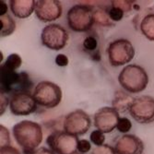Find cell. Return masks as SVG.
<instances>
[{"mask_svg": "<svg viewBox=\"0 0 154 154\" xmlns=\"http://www.w3.org/2000/svg\"><path fill=\"white\" fill-rule=\"evenodd\" d=\"M112 7H116L123 10L125 13H128L131 11L132 9V5L134 4L133 1H125V0H116V1L111 2Z\"/></svg>", "mask_w": 154, "mask_h": 154, "instance_id": "cell-24", "label": "cell"}, {"mask_svg": "<svg viewBox=\"0 0 154 154\" xmlns=\"http://www.w3.org/2000/svg\"><path fill=\"white\" fill-rule=\"evenodd\" d=\"M33 98L37 104L45 108L57 107L62 100V91L54 82L44 80L39 82L34 88Z\"/></svg>", "mask_w": 154, "mask_h": 154, "instance_id": "cell-5", "label": "cell"}, {"mask_svg": "<svg viewBox=\"0 0 154 154\" xmlns=\"http://www.w3.org/2000/svg\"><path fill=\"white\" fill-rule=\"evenodd\" d=\"M135 98L129 95L128 92L124 91H117L115 93V97L113 100V108H115L118 113H125L129 112V109L133 103Z\"/></svg>", "mask_w": 154, "mask_h": 154, "instance_id": "cell-16", "label": "cell"}, {"mask_svg": "<svg viewBox=\"0 0 154 154\" xmlns=\"http://www.w3.org/2000/svg\"><path fill=\"white\" fill-rule=\"evenodd\" d=\"M90 139H91V142L92 144H94L96 147H98V146L103 145L104 140H105V136H104V133L96 129V130H93L91 133Z\"/></svg>", "mask_w": 154, "mask_h": 154, "instance_id": "cell-22", "label": "cell"}, {"mask_svg": "<svg viewBox=\"0 0 154 154\" xmlns=\"http://www.w3.org/2000/svg\"><path fill=\"white\" fill-rule=\"evenodd\" d=\"M91 149V143L87 139H79L78 144V152L79 154H86Z\"/></svg>", "mask_w": 154, "mask_h": 154, "instance_id": "cell-28", "label": "cell"}, {"mask_svg": "<svg viewBox=\"0 0 154 154\" xmlns=\"http://www.w3.org/2000/svg\"><path fill=\"white\" fill-rule=\"evenodd\" d=\"M0 135H1V143H0V148L7 147L10 145V135L7 128H5L3 125H0Z\"/></svg>", "mask_w": 154, "mask_h": 154, "instance_id": "cell-27", "label": "cell"}, {"mask_svg": "<svg viewBox=\"0 0 154 154\" xmlns=\"http://www.w3.org/2000/svg\"><path fill=\"white\" fill-rule=\"evenodd\" d=\"M11 13L19 19L29 18L35 11V0H11L9 1Z\"/></svg>", "mask_w": 154, "mask_h": 154, "instance_id": "cell-15", "label": "cell"}, {"mask_svg": "<svg viewBox=\"0 0 154 154\" xmlns=\"http://www.w3.org/2000/svg\"><path fill=\"white\" fill-rule=\"evenodd\" d=\"M129 114L139 124L154 122V98L151 96H139L134 99L129 109Z\"/></svg>", "mask_w": 154, "mask_h": 154, "instance_id": "cell-9", "label": "cell"}, {"mask_svg": "<svg viewBox=\"0 0 154 154\" xmlns=\"http://www.w3.org/2000/svg\"><path fill=\"white\" fill-rule=\"evenodd\" d=\"M9 109L11 114L18 116H29L36 111L37 103L30 92H17L9 99Z\"/></svg>", "mask_w": 154, "mask_h": 154, "instance_id": "cell-11", "label": "cell"}, {"mask_svg": "<svg viewBox=\"0 0 154 154\" xmlns=\"http://www.w3.org/2000/svg\"><path fill=\"white\" fill-rule=\"evenodd\" d=\"M9 105V100H8V97L6 94H1V115L5 113L7 105Z\"/></svg>", "mask_w": 154, "mask_h": 154, "instance_id": "cell-31", "label": "cell"}, {"mask_svg": "<svg viewBox=\"0 0 154 154\" xmlns=\"http://www.w3.org/2000/svg\"><path fill=\"white\" fill-rule=\"evenodd\" d=\"M120 86L128 93L143 91L149 83V76L145 69L136 64L125 66L118 76Z\"/></svg>", "mask_w": 154, "mask_h": 154, "instance_id": "cell-2", "label": "cell"}, {"mask_svg": "<svg viewBox=\"0 0 154 154\" xmlns=\"http://www.w3.org/2000/svg\"><path fill=\"white\" fill-rule=\"evenodd\" d=\"M0 84L1 94H9L17 92H30L33 83L26 72L18 73L10 70L1 65L0 66Z\"/></svg>", "mask_w": 154, "mask_h": 154, "instance_id": "cell-3", "label": "cell"}, {"mask_svg": "<svg viewBox=\"0 0 154 154\" xmlns=\"http://www.w3.org/2000/svg\"><path fill=\"white\" fill-rule=\"evenodd\" d=\"M93 12H94L95 23L104 27L114 26L113 20L110 19L108 9L106 10L103 8H97L96 9H93Z\"/></svg>", "mask_w": 154, "mask_h": 154, "instance_id": "cell-19", "label": "cell"}, {"mask_svg": "<svg viewBox=\"0 0 154 154\" xmlns=\"http://www.w3.org/2000/svg\"><path fill=\"white\" fill-rule=\"evenodd\" d=\"M33 154H55L54 151H52L50 149H46V148H39L35 150V152Z\"/></svg>", "mask_w": 154, "mask_h": 154, "instance_id": "cell-32", "label": "cell"}, {"mask_svg": "<svg viewBox=\"0 0 154 154\" xmlns=\"http://www.w3.org/2000/svg\"><path fill=\"white\" fill-rule=\"evenodd\" d=\"M91 154H116V151L114 147L103 144L102 146L95 147Z\"/></svg>", "mask_w": 154, "mask_h": 154, "instance_id": "cell-25", "label": "cell"}, {"mask_svg": "<svg viewBox=\"0 0 154 154\" xmlns=\"http://www.w3.org/2000/svg\"><path fill=\"white\" fill-rule=\"evenodd\" d=\"M98 40L96 39L95 36H92V35H89L87 36L85 39H84L83 41V48L84 50H85L87 53H90V54H99V53H98Z\"/></svg>", "mask_w": 154, "mask_h": 154, "instance_id": "cell-21", "label": "cell"}, {"mask_svg": "<svg viewBox=\"0 0 154 154\" xmlns=\"http://www.w3.org/2000/svg\"><path fill=\"white\" fill-rule=\"evenodd\" d=\"M119 113L113 107H103L98 110L93 117L94 127L103 133H111L116 128Z\"/></svg>", "mask_w": 154, "mask_h": 154, "instance_id": "cell-12", "label": "cell"}, {"mask_svg": "<svg viewBox=\"0 0 154 154\" xmlns=\"http://www.w3.org/2000/svg\"><path fill=\"white\" fill-rule=\"evenodd\" d=\"M21 64L22 60L20 55L18 54H11L7 57L6 61L4 62V64H2V66L8 69H10V70L16 71L18 68L20 67Z\"/></svg>", "mask_w": 154, "mask_h": 154, "instance_id": "cell-20", "label": "cell"}, {"mask_svg": "<svg viewBox=\"0 0 154 154\" xmlns=\"http://www.w3.org/2000/svg\"><path fill=\"white\" fill-rule=\"evenodd\" d=\"M141 33L149 41L154 42V14L146 15L139 25Z\"/></svg>", "mask_w": 154, "mask_h": 154, "instance_id": "cell-17", "label": "cell"}, {"mask_svg": "<svg viewBox=\"0 0 154 154\" xmlns=\"http://www.w3.org/2000/svg\"><path fill=\"white\" fill-rule=\"evenodd\" d=\"M13 137L24 154H33L43 141L41 125L30 120H23L13 127Z\"/></svg>", "mask_w": 154, "mask_h": 154, "instance_id": "cell-1", "label": "cell"}, {"mask_svg": "<svg viewBox=\"0 0 154 154\" xmlns=\"http://www.w3.org/2000/svg\"><path fill=\"white\" fill-rule=\"evenodd\" d=\"M34 12L41 21H54L62 15V6L57 0H38Z\"/></svg>", "mask_w": 154, "mask_h": 154, "instance_id": "cell-13", "label": "cell"}, {"mask_svg": "<svg viewBox=\"0 0 154 154\" xmlns=\"http://www.w3.org/2000/svg\"><path fill=\"white\" fill-rule=\"evenodd\" d=\"M116 128H117V130L119 132L125 134V133H128V132H129L131 130V128H132V123L127 117H120Z\"/></svg>", "mask_w": 154, "mask_h": 154, "instance_id": "cell-23", "label": "cell"}, {"mask_svg": "<svg viewBox=\"0 0 154 154\" xmlns=\"http://www.w3.org/2000/svg\"><path fill=\"white\" fill-rule=\"evenodd\" d=\"M108 13H109L110 19L116 22L120 21L124 18V15H125V12L123 10H121L120 8H116V7H112V6L108 9Z\"/></svg>", "mask_w": 154, "mask_h": 154, "instance_id": "cell-26", "label": "cell"}, {"mask_svg": "<svg viewBox=\"0 0 154 154\" xmlns=\"http://www.w3.org/2000/svg\"><path fill=\"white\" fill-rule=\"evenodd\" d=\"M0 154H21V153L18 149L9 145L7 147L0 148Z\"/></svg>", "mask_w": 154, "mask_h": 154, "instance_id": "cell-30", "label": "cell"}, {"mask_svg": "<svg viewBox=\"0 0 154 154\" xmlns=\"http://www.w3.org/2000/svg\"><path fill=\"white\" fill-rule=\"evenodd\" d=\"M8 12V5L5 1H0V16L6 15Z\"/></svg>", "mask_w": 154, "mask_h": 154, "instance_id": "cell-33", "label": "cell"}, {"mask_svg": "<svg viewBox=\"0 0 154 154\" xmlns=\"http://www.w3.org/2000/svg\"><path fill=\"white\" fill-rule=\"evenodd\" d=\"M69 34L64 27L52 23L45 26L41 34L42 44L54 51L62 50L67 44Z\"/></svg>", "mask_w": 154, "mask_h": 154, "instance_id": "cell-8", "label": "cell"}, {"mask_svg": "<svg viewBox=\"0 0 154 154\" xmlns=\"http://www.w3.org/2000/svg\"><path fill=\"white\" fill-rule=\"evenodd\" d=\"M55 64L58 66H66L68 65V58L66 54H59L55 57Z\"/></svg>", "mask_w": 154, "mask_h": 154, "instance_id": "cell-29", "label": "cell"}, {"mask_svg": "<svg viewBox=\"0 0 154 154\" xmlns=\"http://www.w3.org/2000/svg\"><path fill=\"white\" fill-rule=\"evenodd\" d=\"M66 20L70 30L76 32H88L95 23L93 9L86 4H78L69 8Z\"/></svg>", "mask_w": 154, "mask_h": 154, "instance_id": "cell-4", "label": "cell"}, {"mask_svg": "<svg viewBox=\"0 0 154 154\" xmlns=\"http://www.w3.org/2000/svg\"><path fill=\"white\" fill-rule=\"evenodd\" d=\"M91 125V117L83 110L78 109L66 116L63 128L64 131L74 136L86 134Z\"/></svg>", "mask_w": 154, "mask_h": 154, "instance_id": "cell-10", "label": "cell"}, {"mask_svg": "<svg viewBox=\"0 0 154 154\" xmlns=\"http://www.w3.org/2000/svg\"><path fill=\"white\" fill-rule=\"evenodd\" d=\"M115 149L116 154H143L144 144L137 136L125 134L117 139Z\"/></svg>", "mask_w": 154, "mask_h": 154, "instance_id": "cell-14", "label": "cell"}, {"mask_svg": "<svg viewBox=\"0 0 154 154\" xmlns=\"http://www.w3.org/2000/svg\"><path fill=\"white\" fill-rule=\"evenodd\" d=\"M107 54L111 66H120L128 64L134 58L135 49L130 41L117 39L109 44Z\"/></svg>", "mask_w": 154, "mask_h": 154, "instance_id": "cell-6", "label": "cell"}, {"mask_svg": "<svg viewBox=\"0 0 154 154\" xmlns=\"http://www.w3.org/2000/svg\"><path fill=\"white\" fill-rule=\"evenodd\" d=\"M0 35L1 37H7L12 34L16 30V22L9 14H6L4 16H0Z\"/></svg>", "mask_w": 154, "mask_h": 154, "instance_id": "cell-18", "label": "cell"}, {"mask_svg": "<svg viewBox=\"0 0 154 154\" xmlns=\"http://www.w3.org/2000/svg\"><path fill=\"white\" fill-rule=\"evenodd\" d=\"M79 137L65 131H57L51 134L46 143L49 149L57 154H77Z\"/></svg>", "mask_w": 154, "mask_h": 154, "instance_id": "cell-7", "label": "cell"}]
</instances>
